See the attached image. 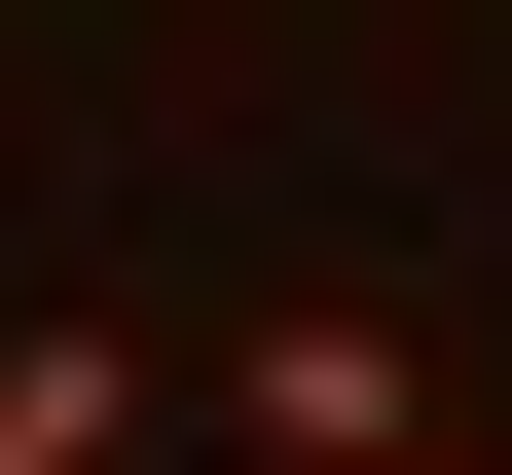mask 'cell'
I'll return each mask as SVG.
<instances>
[{"label": "cell", "instance_id": "7a4b0ae2", "mask_svg": "<svg viewBox=\"0 0 512 475\" xmlns=\"http://www.w3.org/2000/svg\"><path fill=\"white\" fill-rule=\"evenodd\" d=\"M0 475H147V329H110V293L0 329Z\"/></svg>", "mask_w": 512, "mask_h": 475}, {"label": "cell", "instance_id": "3957f363", "mask_svg": "<svg viewBox=\"0 0 512 475\" xmlns=\"http://www.w3.org/2000/svg\"><path fill=\"white\" fill-rule=\"evenodd\" d=\"M366 475H512V439H476V402H439V439H366Z\"/></svg>", "mask_w": 512, "mask_h": 475}, {"label": "cell", "instance_id": "6da1fadb", "mask_svg": "<svg viewBox=\"0 0 512 475\" xmlns=\"http://www.w3.org/2000/svg\"><path fill=\"white\" fill-rule=\"evenodd\" d=\"M220 439H256V475H366V439H439V329H403V293H256V329H220Z\"/></svg>", "mask_w": 512, "mask_h": 475}]
</instances>
